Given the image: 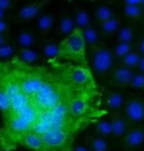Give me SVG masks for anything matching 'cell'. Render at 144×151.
I'll use <instances>...</instances> for the list:
<instances>
[{"instance_id": "1", "label": "cell", "mask_w": 144, "mask_h": 151, "mask_svg": "<svg viewBox=\"0 0 144 151\" xmlns=\"http://www.w3.org/2000/svg\"><path fill=\"white\" fill-rule=\"evenodd\" d=\"M38 117V112L28 105L19 112H9L3 115V127L0 128V147L1 150L15 151L22 145V140Z\"/></svg>"}, {"instance_id": "2", "label": "cell", "mask_w": 144, "mask_h": 151, "mask_svg": "<svg viewBox=\"0 0 144 151\" xmlns=\"http://www.w3.org/2000/svg\"><path fill=\"white\" fill-rule=\"evenodd\" d=\"M53 61L54 62H69L78 66H88L86 43L82 37L81 28H74L67 37L63 38L61 43H58V54Z\"/></svg>"}, {"instance_id": "3", "label": "cell", "mask_w": 144, "mask_h": 151, "mask_svg": "<svg viewBox=\"0 0 144 151\" xmlns=\"http://www.w3.org/2000/svg\"><path fill=\"white\" fill-rule=\"evenodd\" d=\"M78 134L70 128L50 129L42 135V146L38 151H72L74 139Z\"/></svg>"}, {"instance_id": "4", "label": "cell", "mask_w": 144, "mask_h": 151, "mask_svg": "<svg viewBox=\"0 0 144 151\" xmlns=\"http://www.w3.org/2000/svg\"><path fill=\"white\" fill-rule=\"evenodd\" d=\"M115 57L107 45L96 43L90 46V65L98 74H108L113 69Z\"/></svg>"}, {"instance_id": "5", "label": "cell", "mask_w": 144, "mask_h": 151, "mask_svg": "<svg viewBox=\"0 0 144 151\" xmlns=\"http://www.w3.org/2000/svg\"><path fill=\"white\" fill-rule=\"evenodd\" d=\"M124 116L129 123L144 122V100L138 96H132L124 104Z\"/></svg>"}, {"instance_id": "6", "label": "cell", "mask_w": 144, "mask_h": 151, "mask_svg": "<svg viewBox=\"0 0 144 151\" xmlns=\"http://www.w3.org/2000/svg\"><path fill=\"white\" fill-rule=\"evenodd\" d=\"M51 3V0H39V1H35V3L27 4V6L22 7V8L18 11L16 14V19L20 20V22H30L34 18H37L38 14L41 12L42 9L46 6Z\"/></svg>"}, {"instance_id": "7", "label": "cell", "mask_w": 144, "mask_h": 151, "mask_svg": "<svg viewBox=\"0 0 144 151\" xmlns=\"http://www.w3.org/2000/svg\"><path fill=\"white\" fill-rule=\"evenodd\" d=\"M144 143V129L140 127H133L127 131L123 138V148L125 151H133L143 146Z\"/></svg>"}, {"instance_id": "8", "label": "cell", "mask_w": 144, "mask_h": 151, "mask_svg": "<svg viewBox=\"0 0 144 151\" xmlns=\"http://www.w3.org/2000/svg\"><path fill=\"white\" fill-rule=\"evenodd\" d=\"M108 74H109V80L113 85L120 86V88H127L129 86V82L135 74V70L119 65L117 68H113Z\"/></svg>"}, {"instance_id": "9", "label": "cell", "mask_w": 144, "mask_h": 151, "mask_svg": "<svg viewBox=\"0 0 144 151\" xmlns=\"http://www.w3.org/2000/svg\"><path fill=\"white\" fill-rule=\"evenodd\" d=\"M110 127H112V136L116 139H123L127 131L129 129V122L124 116V113H120L119 111L113 112L109 117Z\"/></svg>"}, {"instance_id": "10", "label": "cell", "mask_w": 144, "mask_h": 151, "mask_svg": "<svg viewBox=\"0 0 144 151\" xmlns=\"http://www.w3.org/2000/svg\"><path fill=\"white\" fill-rule=\"evenodd\" d=\"M124 104H125V97L123 93L117 91H108L105 93V108L107 109L116 112L124 107Z\"/></svg>"}, {"instance_id": "11", "label": "cell", "mask_w": 144, "mask_h": 151, "mask_svg": "<svg viewBox=\"0 0 144 151\" xmlns=\"http://www.w3.org/2000/svg\"><path fill=\"white\" fill-rule=\"evenodd\" d=\"M120 26H121V22H120V18H117L116 15L112 16L110 19L105 20V22L100 23V37L102 38H109L112 35H115L117 31H119Z\"/></svg>"}, {"instance_id": "12", "label": "cell", "mask_w": 144, "mask_h": 151, "mask_svg": "<svg viewBox=\"0 0 144 151\" xmlns=\"http://www.w3.org/2000/svg\"><path fill=\"white\" fill-rule=\"evenodd\" d=\"M74 28H77V27H75L73 15L65 14V15H62L59 18V20H58V24H57V34L65 38V37H67Z\"/></svg>"}, {"instance_id": "13", "label": "cell", "mask_w": 144, "mask_h": 151, "mask_svg": "<svg viewBox=\"0 0 144 151\" xmlns=\"http://www.w3.org/2000/svg\"><path fill=\"white\" fill-rule=\"evenodd\" d=\"M85 143L90 151H110V145L108 143L107 139L101 138V136L86 135Z\"/></svg>"}, {"instance_id": "14", "label": "cell", "mask_w": 144, "mask_h": 151, "mask_svg": "<svg viewBox=\"0 0 144 151\" xmlns=\"http://www.w3.org/2000/svg\"><path fill=\"white\" fill-rule=\"evenodd\" d=\"M16 43L20 49H32L37 45V37L31 31L23 30L16 35Z\"/></svg>"}, {"instance_id": "15", "label": "cell", "mask_w": 144, "mask_h": 151, "mask_svg": "<svg viewBox=\"0 0 144 151\" xmlns=\"http://www.w3.org/2000/svg\"><path fill=\"white\" fill-rule=\"evenodd\" d=\"M20 146L27 147V148H30V150L38 151L42 146V135H39V134H37V132H34V131H28L24 135V138H23Z\"/></svg>"}, {"instance_id": "16", "label": "cell", "mask_w": 144, "mask_h": 151, "mask_svg": "<svg viewBox=\"0 0 144 151\" xmlns=\"http://www.w3.org/2000/svg\"><path fill=\"white\" fill-rule=\"evenodd\" d=\"M15 55L19 61H22L23 63H28V65H35L39 61V54L34 49H19Z\"/></svg>"}, {"instance_id": "17", "label": "cell", "mask_w": 144, "mask_h": 151, "mask_svg": "<svg viewBox=\"0 0 144 151\" xmlns=\"http://www.w3.org/2000/svg\"><path fill=\"white\" fill-rule=\"evenodd\" d=\"M73 19H74L75 27L81 28V30H84V28L92 26V18H90L89 12L85 8L75 9V12L73 14Z\"/></svg>"}, {"instance_id": "18", "label": "cell", "mask_w": 144, "mask_h": 151, "mask_svg": "<svg viewBox=\"0 0 144 151\" xmlns=\"http://www.w3.org/2000/svg\"><path fill=\"white\" fill-rule=\"evenodd\" d=\"M55 24V15L54 14H43L38 18V30L41 31V34H47L50 31L53 26Z\"/></svg>"}, {"instance_id": "19", "label": "cell", "mask_w": 144, "mask_h": 151, "mask_svg": "<svg viewBox=\"0 0 144 151\" xmlns=\"http://www.w3.org/2000/svg\"><path fill=\"white\" fill-rule=\"evenodd\" d=\"M94 131L97 134V136H101V138H109L112 136V127H110V122L109 119H97L94 122Z\"/></svg>"}, {"instance_id": "20", "label": "cell", "mask_w": 144, "mask_h": 151, "mask_svg": "<svg viewBox=\"0 0 144 151\" xmlns=\"http://www.w3.org/2000/svg\"><path fill=\"white\" fill-rule=\"evenodd\" d=\"M41 51L44 58H47L49 62H50V61H53L57 57V54H58V43H55V42L51 41V39H46V41H43V43L41 45Z\"/></svg>"}, {"instance_id": "21", "label": "cell", "mask_w": 144, "mask_h": 151, "mask_svg": "<svg viewBox=\"0 0 144 151\" xmlns=\"http://www.w3.org/2000/svg\"><path fill=\"white\" fill-rule=\"evenodd\" d=\"M135 38V30L132 26H125V27L119 28L116 32V39L115 43H125V42H132Z\"/></svg>"}, {"instance_id": "22", "label": "cell", "mask_w": 144, "mask_h": 151, "mask_svg": "<svg viewBox=\"0 0 144 151\" xmlns=\"http://www.w3.org/2000/svg\"><path fill=\"white\" fill-rule=\"evenodd\" d=\"M123 14L127 19L131 20H139L140 18H143L144 11L141 8V6H133V4H124L123 7Z\"/></svg>"}, {"instance_id": "23", "label": "cell", "mask_w": 144, "mask_h": 151, "mask_svg": "<svg viewBox=\"0 0 144 151\" xmlns=\"http://www.w3.org/2000/svg\"><path fill=\"white\" fill-rule=\"evenodd\" d=\"M135 51V45L132 42H125V43H115V47H113V57L117 58V60H121L123 57H125L127 54Z\"/></svg>"}, {"instance_id": "24", "label": "cell", "mask_w": 144, "mask_h": 151, "mask_svg": "<svg viewBox=\"0 0 144 151\" xmlns=\"http://www.w3.org/2000/svg\"><path fill=\"white\" fill-rule=\"evenodd\" d=\"M82 37L85 39L86 46L88 45L89 46H93V45L98 43V41H100V32H98V30L96 27H93V24L82 30Z\"/></svg>"}, {"instance_id": "25", "label": "cell", "mask_w": 144, "mask_h": 151, "mask_svg": "<svg viewBox=\"0 0 144 151\" xmlns=\"http://www.w3.org/2000/svg\"><path fill=\"white\" fill-rule=\"evenodd\" d=\"M140 54L138 51H132V53L127 54L125 57H123L120 60V66H124V68H128V69L136 70L139 65V61H140Z\"/></svg>"}, {"instance_id": "26", "label": "cell", "mask_w": 144, "mask_h": 151, "mask_svg": "<svg viewBox=\"0 0 144 151\" xmlns=\"http://www.w3.org/2000/svg\"><path fill=\"white\" fill-rule=\"evenodd\" d=\"M94 16H96V19L98 22L102 23L105 20H108V19H110L112 16H115V14H113V9L109 6L102 4V6H98L97 8L94 9Z\"/></svg>"}, {"instance_id": "27", "label": "cell", "mask_w": 144, "mask_h": 151, "mask_svg": "<svg viewBox=\"0 0 144 151\" xmlns=\"http://www.w3.org/2000/svg\"><path fill=\"white\" fill-rule=\"evenodd\" d=\"M15 54H16L15 45L7 42V43L0 46V60H11Z\"/></svg>"}, {"instance_id": "28", "label": "cell", "mask_w": 144, "mask_h": 151, "mask_svg": "<svg viewBox=\"0 0 144 151\" xmlns=\"http://www.w3.org/2000/svg\"><path fill=\"white\" fill-rule=\"evenodd\" d=\"M9 111H11V99L8 97V94L3 88H0V112L1 115H4Z\"/></svg>"}, {"instance_id": "29", "label": "cell", "mask_w": 144, "mask_h": 151, "mask_svg": "<svg viewBox=\"0 0 144 151\" xmlns=\"http://www.w3.org/2000/svg\"><path fill=\"white\" fill-rule=\"evenodd\" d=\"M129 86L133 89H144V73H139V72H135L133 77H132L131 82H129Z\"/></svg>"}, {"instance_id": "30", "label": "cell", "mask_w": 144, "mask_h": 151, "mask_svg": "<svg viewBox=\"0 0 144 151\" xmlns=\"http://www.w3.org/2000/svg\"><path fill=\"white\" fill-rule=\"evenodd\" d=\"M19 0H0V9H3V11H11L16 7Z\"/></svg>"}, {"instance_id": "31", "label": "cell", "mask_w": 144, "mask_h": 151, "mask_svg": "<svg viewBox=\"0 0 144 151\" xmlns=\"http://www.w3.org/2000/svg\"><path fill=\"white\" fill-rule=\"evenodd\" d=\"M72 151H90V150L86 146V143H75V145H73Z\"/></svg>"}, {"instance_id": "32", "label": "cell", "mask_w": 144, "mask_h": 151, "mask_svg": "<svg viewBox=\"0 0 144 151\" xmlns=\"http://www.w3.org/2000/svg\"><path fill=\"white\" fill-rule=\"evenodd\" d=\"M9 24L4 20V19H0V34H8L9 31Z\"/></svg>"}, {"instance_id": "33", "label": "cell", "mask_w": 144, "mask_h": 151, "mask_svg": "<svg viewBox=\"0 0 144 151\" xmlns=\"http://www.w3.org/2000/svg\"><path fill=\"white\" fill-rule=\"evenodd\" d=\"M136 47H138V53L140 54V55H144V37L139 41V43Z\"/></svg>"}, {"instance_id": "34", "label": "cell", "mask_w": 144, "mask_h": 151, "mask_svg": "<svg viewBox=\"0 0 144 151\" xmlns=\"http://www.w3.org/2000/svg\"><path fill=\"white\" fill-rule=\"evenodd\" d=\"M136 72L144 73V55L140 57V61H139V65H138V68H136Z\"/></svg>"}, {"instance_id": "35", "label": "cell", "mask_w": 144, "mask_h": 151, "mask_svg": "<svg viewBox=\"0 0 144 151\" xmlns=\"http://www.w3.org/2000/svg\"><path fill=\"white\" fill-rule=\"evenodd\" d=\"M124 4H133V6H141L144 0H123Z\"/></svg>"}, {"instance_id": "36", "label": "cell", "mask_w": 144, "mask_h": 151, "mask_svg": "<svg viewBox=\"0 0 144 151\" xmlns=\"http://www.w3.org/2000/svg\"><path fill=\"white\" fill-rule=\"evenodd\" d=\"M9 42V35L8 34H0V46L4 43Z\"/></svg>"}, {"instance_id": "37", "label": "cell", "mask_w": 144, "mask_h": 151, "mask_svg": "<svg viewBox=\"0 0 144 151\" xmlns=\"http://www.w3.org/2000/svg\"><path fill=\"white\" fill-rule=\"evenodd\" d=\"M4 18H6V11L0 9V19H4Z\"/></svg>"}, {"instance_id": "38", "label": "cell", "mask_w": 144, "mask_h": 151, "mask_svg": "<svg viewBox=\"0 0 144 151\" xmlns=\"http://www.w3.org/2000/svg\"><path fill=\"white\" fill-rule=\"evenodd\" d=\"M104 1H108V3H112V1H115V0H104Z\"/></svg>"}, {"instance_id": "39", "label": "cell", "mask_w": 144, "mask_h": 151, "mask_svg": "<svg viewBox=\"0 0 144 151\" xmlns=\"http://www.w3.org/2000/svg\"><path fill=\"white\" fill-rule=\"evenodd\" d=\"M141 8H143V11H144V1H143V4H141Z\"/></svg>"}, {"instance_id": "40", "label": "cell", "mask_w": 144, "mask_h": 151, "mask_svg": "<svg viewBox=\"0 0 144 151\" xmlns=\"http://www.w3.org/2000/svg\"><path fill=\"white\" fill-rule=\"evenodd\" d=\"M1 151H11V150H1Z\"/></svg>"}, {"instance_id": "41", "label": "cell", "mask_w": 144, "mask_h": 151, "mask_svg": "<svg viewBox=\"0 0 144 151\" xmlns=\"http://www.w3.org/2000/svg\"><path fill=\"white\" fill-rule=\"evenodd\" d=\"M0 151H1V147H0Z\"/></svg>"}, {"instance_id": "42", "label": "cell", "mask_w": 144, "mask_h": 151, "mask_svg": "<svg viewBox=\"0 0 144 151\" xmlns=\"http://www.w3.org/2000/svg\"><path fill=\"white\" fill-rule=\"evenodd\" d=\"M143 146H144V143H143Z\"/></svg>"}]
</instances>
